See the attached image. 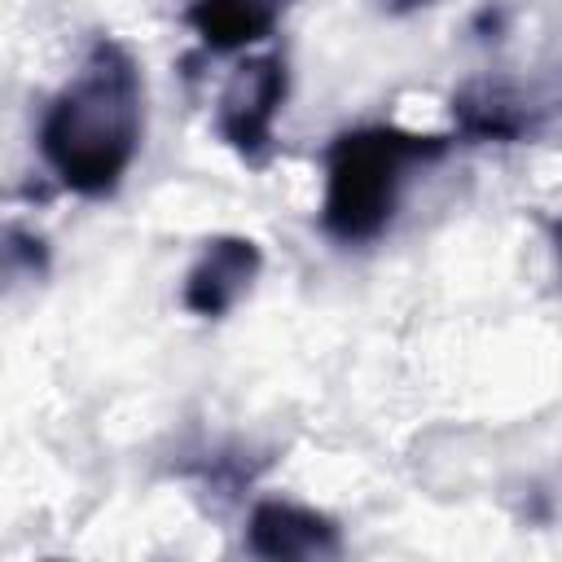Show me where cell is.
Returning a JSON list of instances; mask_svg holds the SVG:
<instances>
[{
	"label": "cell",
	"instance_id": "ba28073f",
	"mask_svg": "<svg viewBox=\"0 0 562 562\" xmlns=\"http://www.w3.org/2000/svg\"><path fill=\"white\" fill-rule=\"evenodd\" d=\"M48 272H53L48 237L18 220H0V303L40 285Z\"/></svg>",
	"mask_w": 562,
	"mask_h": 562
},
{
	"label": "cell",
	"instance_id": "7a4b0ae2",
	"mask_svg": "<svg viewBox=\"0 0 562 562\" xmlns=\"http://www.w3.org/2000/svg\"><path fill=\"white\" fill-rule=\"evenodd\" d=\"M448 149L452 136L404 132L395 123H369L334 136L325 149V198H321L325 237L338 246L378 241L400 211L408 171L422 162H439Z\"/></svg>",
	"mask_w": 562,
	"mask_h": 562
},
{
	"label": "cell",
	"instance_id": "5b68a950",
	"mask_svg": "<svg viewBox=\"0 0 562 562\" xmlns=\"http://www.w3.org/2000/svg\"><path fill=\"white\" fill-rule=\"evenodd\" d=\"M259 272H263L259 241H250L241 233H220V237L202 241V255L184 272L180 303L198 321H220L255 290Z\"/></svg>",
	"mask_w": 562,
	"mask_h": 562
},
{
	"label": "cell",
	"instance_id": "52a82bcc",
	"mask_svg": "<svg viewBox=\"0 0 562 562\" xmlns=\"http://www.w3.org/2000/svg\"><path fill=\"white\" fill-rule=\"evenodd\" d=\"M294 0H189L184 22L211 53H241L277 31Z\"/></svg>",
	"mask_w": 562,
	"mask_h": 562
},
{
	"label": "cell",
	"instance_id": "9c48e42d",
	"mask_svg": "<svg viewBox=\"0 0 562 562\" xmlns=\"http://www.w3.org/2000/svg\"><path fill=\"white\" fill-rule=\"evenodd\" d=\"M505 22H509V13H505L501 4H483V9L474 13V35H479V40H501V35H505Z\"/></svg>",
	"mask_w": 562,
	"mask_h": 562
},
{
	"label": "cell",
	"instance_id": "8992f818",
	"mask_svg": "<svg viewBox=\"0 0 562 562\" xmlns=\"http://www.w3.org/2000/svg\"><path fill=\"white\" fill-rule=\"evenodd\" d=\"M246 549L263 562H325L342 553V527L299 501H259L246 518Z\"/></svg>",
	"mask_w": 562,
	"mask_h": 562
},
{
	"label": "cell",
	"instance_id": "30bf717a",
	"mask_svg": "<svg viewBox=\"0 0 562 562\" xmlns=\"http://www.w3.org/2000/svg\"><path fill=\"white\" fill-rule=\"evenodd\" d=\"M386 4V13H395V18H408V13H417V9H430L435 0H382Z\"/></svg>",
	"mask_w": 562,
	"mask_h": 562
},
{
	"label": "cell",
	"instance_id": "6da1fadb",
	"mask_svg": "<svg viewBox=\"0 0 562 562\" xmlns=\"http://www.w3.org/2000/svg\"><path fill=\"white\" fill-rule=\"evenodd\" d=\"M145 140V79L136 57L97 35L79 70L44 105L40 154L61 189L79 198H110L132 171Z\"/></svg>",
	"mask_w": 562,
	"mask_h": 562
},
{
	"label": "cell",
	"instance_id": "277c9868",
	"mask_svg": "<svg viewBox=\"0 0 562 562\" xmlns=\"http://www.w3.org/2000/svg\"><path fill=\"white\" fill-rule=\"evenodd\" d=\"M448 110H452V140L465 145H522L544 127V101H536L522 83L501 75L465 79L452 92Z\"/></svg>",
	"mask_w": 562,
	"mask_h": 562
},
{
	"label": "cell",
	"instance_id": "3957f363",
	"mask_svg": "<svg viewBox=\"0 0 562 562\" xmlns=\"http://www.w3.org/2000/svg\"><path fill=\"white\" fill-rule=\"evenodd\" d=\"M290 92L285 53H259L233 66L228 83L215 101V132L220 140L250 167L263 171L277 154V114Z\"/></svg>",
	"mask_w": 562,
	"mask_h": 562
}]
</instances>
